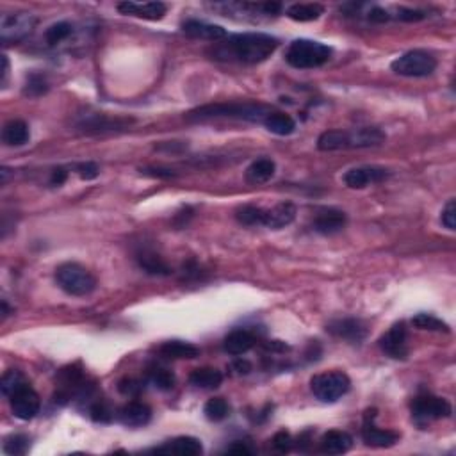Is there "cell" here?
<instances>
[{
  "mask_svg": "<svg viewBox=\"0 0 456 456\" xmlns=\"http://www.w3.org/2000/svg\"><path fill=\"white\" fill-rule=\"evenodd\" d=\"M278 48V40L264 33H243L226 36L207 50L216 61L241 62V65H259L266 61Z\"/></svg>",
  "mask_w": 456,
  "mask_h": 456,
  "instance_id": "6da1fadb",
  "label": "cell"
},
{
  "mask_svg": "<svg viewBox=\"0 0 456 456\" xmlns=\"http://www.w3.org/2000/svg\"><path fill=\"white\" fill-rule=\"evenodd\" d=\"M271 107L260 102H221L196 107L186 114L187 121H208L218 118L228 120H245L252 123H262L264 118L271 113Z\"/></svg>",
  "mask_w": 456,
  "mask_h": 456,
  "instance_id": "7a4b0ae2",
  "label": "cell"
},
{
  "mask_svg": "<svg viewBox=\"0 0 456 456\" xmlns=\"http://www.w3.org/2000/svg\"><path fill=\"white\" fill-rule=\"evenodd\" d=\"M387 135L378 127H362L353 130H326L318 138V148L321 152H337V150L371 148L384 145Z\"/></svg>",
  "mask_w": 456,
  "mask_h": 456,
  "instance_id": "3957f363",
  "label": "cell"
},
{
  "mask_svg": "<svg viewBox=\"0 0 456 456\" xmlns=\"http://www.w3.org/2000/svg\"><path fill=\"white\" fill-rule=\"evenodd\" d=\"M332 54V48L321 41L294 40L285 50V61L296 69H314L326 65Z\"/></svg>",
  "mask_w": 456,
  "mask_h": 456,
  "instance_id": "277c9868",
  "label": "cell"
},
{
  "mask_svg": "<svg viewBox=\"0 0 456 456\" xmlns=\"http://www.w3.org/2000/svg\"><path fill=\"white\" fill-rule=\"evenodd\" d=\"M55 282L69 296H88L96 289L91 271L77 262H66L55 269Z\"/></svg>",
  "mask_w": 456,
  "mask_h": 456,
  "instance_id": "5b68a950",
  "label": "cell"
},
{
  "mask_svg": "<svg viewBox=\"0 0 456 456\" xmlns=\"http://www.w3.org/2000/svg\"><path fill=\"white\" fill-rule=\"evenodd\" d=\"M351 379L343 371H330L316 374L311 379V391L319 401L335 403L350 392Z\"/></svg>",
  "mask_w": 456,
  "mask_h": 456,
  "instance_id": "8992f818",
  "label": "cell"
},
{
  "mask_svg": "<svg viewBox=\"0 0 456 456\" xmlns=\"http://www.w3.org/2000/svg\"><path fill=\"white\" fill-rule=\"evenodd\" d=\"M437 57L426 50H410L391 62L392 72L401 77H428L437 69Z\"/></svg>",
  "mask_w": 456,
  "mask_h": 456,
  "instance_id": "52a82bcc",
  "label": "cell"
},
{
  "mask_svg": "<svg viewBox=\"0 0 456 456\" xmlns=\"http://www.w3.org/2000/svg\"><path fill=\"white\" fill-rule=\"evenodd\" d=\"M38 18L30 13H4L0 18V40L4 45L20 43L36 27Z\"/></svg>",
  "mask_w": 456,
  "mask_h": 456,
  "instance_id": "ba28073f",
  "label": "cell"
},
{
  "mask_svg": "<svg viewBox=\"0 0 456 456\" xmlns=\"http://www.w3.org/2000/svg\"><path fill=\"white\" fill-rule=\"evenodd\" d=\"M452 408L449 405L447 399L438 398V396L423 394L417 396L412 401V417L417 424L424 426V424L431 423V421L444 419V417L451 416Z\"/></svg>",
  "mask_w": 456,
  "mask_h": 456,
  "instance_id": "9c48e42d",
  "label": "cell"
},
{
  "mask_svg": "<svg viewBox=\"0 0 456 456\" xmlns=\"http://www.w3.org/2000/svg\"><path fill=\"white\" fill-rule=\"evenodd\" d=\"M219 15H243L259 18V16H277L280 15L284 6L280 2H218L211 6Z\"/></svg>",
  "mask_w": 456,
  "mask_h": 456,
  "instance_id": "30bf717a",
  "label": "cell"
},
{
  "mask_svg": "<svg viewBox=\"0 0 456 456\" xmlns=\"http://www.w3.org/2000/svg\"><path fill=\"white\" fill-rule=\"evenodd\" d=\"M130 118L109 116L106 113H86L77 120V130L82 134H106V132L125 130L130 127Z\"/></svg>",
  "mask_w": 456,
  "mask_h": 456,
  "instance_id": "8fae6325",
  "label": "cell"
},
{
  "mask_svg": "<svg viewBox=\"0 0 456 456\" xmlns=\"http://www.w3.org/2000/svg\"><path fill=\"white\" fill-rule=\"evenodd\" d=\"M376 408L367 410L364 413V423H362V438L371 447H391L396 442H399V433L392 430H384L376 426Z\"/></svg>",
  "mask_w": 456,
  "mask_h": 456,
  "instance_id": "7c38bea8",
  "label": "cell"
},
{
  "mask_svg": "<svg viewBox=\"0 0 456 456\" xmlns=\"http://www.w3.org/2000/svg\"><path fill=\"white\" fill-rule=\"evenodd\" d=\"M9 403H11L13 413L20 421L34 419L41 408L40 396L29 384L22 385L18 391H15V394L9 398Z\"/></svg>",
  "mask_w": 456,
  "mask_h": 456,
  "instance_id": "4fadbf2b",
  "label": "cell"
},
{
  "mask_svg": "<svg viewBox=\"0 0 456 456\" xmlns=\"http://www.w3.org/2000/svg\"><path fill=\"white\" fill-rule=\"evenodd\" d=\"M379 347L394 360H405L408 357V328L405 323H396L387 333L379 339Z\"/></svg>",
  "mask_w": 456,
  "mask_h": 456,
  "instance_id": "5bb4252c",
  "label": "cell"
},
{
  "mask_svg": "<svg viewBox=\"0 0 456 456\" xmlns=\"http://www.w3.org/2000/svg\"><path fill=\"white\" fill-rule=\"evenodd\" d=\"M326 332L332 333L337 339L347 340L351 344H360L367 337V326L360 319L343 318L330 321L326 325Z\"/></svg>",
  "mask_w": 456,
  "mask_h": 456,
  "instance_id": "9a60e30c",
  "label": "cell"
},
{
  "mask_svg": "<svg viewBox=\"0 0 456 456\" xmlns=\"http://www.w3.org/2000/svg\"><path fill=\"white\" fill-rule=\"evenodd\" d=\"M391 172L379 166H360V168H351L344 173L343 180L347 187L351 189H364V187L371 186V184L384 182L389 179Z\"/></svg>",
  "mask_w": 456,
  "mask_h": 456,
  "instance_id": "2e32d148",
  "label": "cell"
},
{
  "mask_svg": "<svg viewBox=\"0 0 456 456\" xmlns=\"http://www.w3.org/2000/svg\"><path fill=\"white\" fill-rule=\"evenodd\" d=\"M347 216L344 214L343 211L333 207H323L319 208L318 214H316L314 221H312V228H314L318 234L323 235H333L339 234L346 228Z\"/></svg>",
  "mask_w": 456,
  "mask_h": 456,
  "instance_id": "e0dca14e",
  "label": "cell"
},
{
  "mask_svg": "<svg viewBox=\"0 0 456 456\" xmlns=\"http://www.w3.org/2000/svg\"><path fill=\"white\" fill-rule=\"evenodd\" d=\"M118 11L121 15L155 22V20L165 18V15L168 13V6L162 4V2H128L127 0V2L118 4Z\"/></svg>",
  "mask_w": 456,
  "mask_h": 456,
  "instance_id": "ac0fdd59",
  "label": "cell"
},
{
  "mask_svg": "<svg viewBox=\"0 0 456 456\" xmlns=\"http://www.w3.org/2000/svg\"><path fill=\"white\" fill-rule=\"evenodd\" d=\"M116 419L127 428H141L150 423L152 410H150L148 405H145L141 401H130L118 410Z\"/></svg>",
  "mask_w": 456,
  "mask_h": 456,
  "instance_id": "d6986e66",
  "label": "cell"
},
{
  "mask_svg": "<svg viewBox=\"0 0 456 456\" xmlns=\"http://www.w3.org/2000/svg\"><path fill=\"white\" fill-rule=\"evenodd\" d=\"M182 33L186 34V36L194 38V40H207L214 41V43H218V41L225 40V38L228 36L221 26L200 22V20H186V22L182 23Z\"/></svg>",
  "mask_w": 456,
  "mask_h": 456,
  "instance_id": "ffe728a7",
  "label": "cell"
},
{
  "mask_svg": "<svg viewBox=\"0 0 456 456\" xmlns=\"http://www.w3.org/2000/svg\"><path fill=\"white\" fill-rule=\"evenodd\" d=\"M296 218V205L291 201H282V204L274 205L273 208H266L264 212V223L262 226L273 228V230H280L285 226L291 225Z\"/></svg>",
  "mask_w": 456,
  "mask_h": 456,
  "instance_id": "44dd1931",
  "label": "cell"
},
{
  "mask_svg": "<svg viewBox=\"0 0 456 456\" xmlns=\"http://www.w3.org/2000/svg\"><path fill=\"white\" fill-rule=\"evenodd\" d=\"M135 260H138L139 267L148 274H154V277H168V274H172V267H169L168 264H166V260L162 259L159 253H155L154 250H138V252H135Z\"/></svg>",
  "mask_w": 456,
  "mask_h": 456,
  "instance_id": "7402d4cb",
  "label": "cell"
},
{
  "mask_svg": "<svg viewBox=\"0 0 456 456\" xmlns=\"http://www.w3.org/2000/svg\"><path fill=\"white\" fill-rule=\"evenodd\" d=\"M155 452H166V455L179 456H198L204 452V445L194 437H177L173 440L166 442L161 447H155Z\"/></svg>",
  "mask_w": 456,
  "mask_h": 456,
  "instance_id": "603a6c76",
  "label": "cell"
},
{
  "mask_svg": "<svg viewBox=\"0 0 456 456\" xmlns=\"http://www.w3.org/2000/svg\"><path fill=\"white\" fill-rule=\"evenodd\" d=\"M319 445L326 455H344L353 447V437L347 431L330 430L323 435Z\"/></svg>",
  "mask_w": 456,
  "mask_h": 456,
  "instance_id": "cb8c5ba5",
  "label": "cell"
},
{
  "mask_svg": "<svg viewBox=\"0 0 456 456\" xmlns=\"http://www.w3.org/2000/svg\"><path fill=\"white\" fill-rule=\"evenodd\" d=\"M159 355L169 360H193L200 357V347L186 340H166L159 346Z\"/></svg>",
  "mask_w": 456,
  "mask_h": 456,
  "instance_id": "d4e9b609",
  "label": "cell"
},
{
  "mask_svg": "<svg viewBox=\"0 0 456 456\" xmlns=\"http://www.w3.org/2000/svg\"><path fill=\"white\" fill-rule=\"evenodd\" d=\"M253 346H255V335L248 330H234L223 340V350L234 357L248 353Z\"/></svg>",
  "mask_w": 456,
  "mask_h": 456,
  "instance_id": "484cf974",
  "label": "cell"
},
{
  "mask_svg": "<svg viewBox=\"0 0 456 456\" xmlns=\"http://www.w3.org/2000/svg\"><path fill=\"white\" fill-rule=\"evenodd\" d=\"M277 172V165L271 159H257L246 169V182L259 186V184L269 182Z\"/></svg>",
  "mask_w": 456,
  "mask_h": 456,
  "instance_id": "4316f807",
  "label": "cell"
},
{
  "mask_svg": "<svg viewBox=\"0 0 456 456\" xmlns=\"http://www.w3.org/2000/svg\"><path fill=\"white\" fill-rule=\"evenodd\" d=\"M29 125L22 120H11L2 128V141L8 146H23L29 143Z\"/></svg>",
  "mask_w": 456,
  "mask_h": 456,
  "instance_id": "83f0119b",
  "label": "cell"
},
{
  "mask_svg": "<svg viewBox=\"0 0 456 456\" xmlns=\"http://www.w3.org/2000/svg\"><path fill=\"white\" fill-rule=\"evenodd\" d=\"M264 127L277 135H291L296 130V121L289 114L280 113V111H271L262 121Z\"/></svg>",
  "mask_w": 456,
  "mask_h": 456,
  "instance_id": "f1b7e54d",
  "label": "cell"
},
{
  "mask_svg": "<svg viewBox=\"0 0 456 456\" xmlns=\"http://www.w3.org/2000/svg\"><path fill=\"white\" fill-rule=\"evenodd\" d=\"M189 382L198 389H218L223 384V374L214 367H200L191 372Z\"/></svg>",
  "mask_w": 456,
  "mask_h": 456,
  "instance_id": "f546056e",
  "label": "cell"
},
{
  "mask_svg": "<svg viewBox=\"0 0 456 456\" xmlns=\"http://www.w3.org/2000/svg\"><path fill=\"white\" fill-rule=\"evenodd\" d=\"M325 13V6L318 2L311 4H292L287 8V16L294 22H314Z\"/></svg>",
  "mask_w": 456,
  "mask_h": 456,
  "instance_id": "4dcf8cb0",
  "label": "cell"
},
{
  "mask_svg": "<svg viewBox=\"0 0 456 456\" xmlns=\"http://www.w3.org/2000/svg\"><path fill=\"white\" fill-rule=\"evenodd\" d=\"M75 33V27L69 22H57L54 26H50L45 33V41H47L50 47H57V45L65 43Z\"/></svg>",
  "mask_w": 456,
  "mask_h": 456,
  "instance_id": "1f68e13d",
  "label": "cell"
},
{
  "mask_svg": "<svg viewBox=\"0 0 456 456\" xmlns=\"http://www.w3.org/2000/svg\"><path fill=\"white\" fill-rule=\"evenodd\" d=\"M204 413L212 423H219V421H225L230 416V405L225 398H212L205 403Z\"/></svg>",
  "mask_w": 456,
  "mask_h": 456,
  "instance_id": "d6a6232c",
  "label": "cell"
},
{
  "mask_svg": "<svg viewBox=\"0 0 456 456\" xmlns=\"http://www.w3.org/2000/svg\"><path fill=\"white\" fill-rule=\"evenodd\" d=\"M148 382L159 391H172L175 387V374L166 367H152L148 371Z\"/></svg>",
  "mask_w": 456,
  "mask_h": 456,
  "instance_id": "836d02e7",
  "label": "cell"
},
{
  "mask_svg": "<svg viewBox=\"0 0 456 456\" xmlns=\"http://www.w3.org/2000/svg\"><path fill=\"white\" fill-rule=\"evenodd\" d=\"M412 325L419 330H428V332H449L447 323L438 319L437 316L426 314V312H421V314L413 316Z\"/></svg>",
  "mask_w": 456,
  "mask_h": 456,
  "instance_id": "e575fe53",
  "label": "cell"
},
{
  "mask_svg": "<svg viewBox=\"0 0 456 456\" xmlns=\"http://www.w3.org/2000/svg\"><path fill=\"white\" fill-rule=\"evenodd\" d=\"M264 212H266V208L257 207V205H245V207L238 208L235 218H238V221L241 223V225L255 226L264 223Z\"/></svg>",
  "mask_w": 456,
  "mask_h": 456,
  "instance_id": "d590c367",
  "label": "cell"
},
{
  "mask_svg": "<svg viewBox=\"0 0 456 456\" xmlns=\"http://www.w3.org/2000/svg\"><path fill=\"white\" fill-rule=\"evenodd\" d=\"M26 384L27 382L26 378H23L22 372L16 371V369H11V371H8L4 376H2L0 389H2V394H4L6 398H11V396L15 394V391H18V389Z\"/></svg>",
  "mask_w": 456,
  "mask_h": 456,
  "instance_id": "8d00e7d4",
  "label": "cell"
},
{
  "mask_svg": "<svg viewBox=\"0 0 456 456\" xmlns=\"http://www.w3.org/2000/svg\"><path fill=\"white\" fill-rule=\"evenodd\" d=\"M29 447H30V440L27 435H11V437L6 438L4 445H2L6 455H11V456L26 455V452L29 451Z\"/></svg>",
  "mask_w": 456,
  "mask_h": 456,
  "instance_id": "74e56055",
  "label": "cell"
},
{
  "mask_svg": "<svg viewBox=\"0 0 456 456\" xmlns=\"http://www.w3.org/2000/svg\"><path fill=\"white\" fill-rule=\"evenodd\" d=\"M48 91V82L43 75L40 73H33L29 79H27L26 84V95L27 96H41Z\"/></svg>",
  "mask_w": 456,
  "mask_h": 456,
  "instance_id": "f35d334b",
  "label": "cell"
},
{
  "mask_svg": "<svg viewBox=\"0 0 456 456\" xmlns=\"http://www.w3.org/2000/svg\"><path fill=\"white\" fill-rule=\"evenodd\" d=\"M143 389H145V384L135 378H123L121 382H118V391L123 396H128V398L139 396L143 392Z\"/></svg>",
  "mask_w": 456,
  "mask_h": 456,
  "instance_id": "ab89813d",
  "label": "cell"
},
{
  "mask_svg": "<svg viewBox=\"0 0 456 456\" xmlns=\"http://www.w3.org/2000/svg\"><path fill=\"white\" fill-rule=\"evenodd\" d=\"M89 416L95 423H111L113 419V412L102 401H96L89 406Z\"/></svg>",
  "mask_w": 456,
  "mask_h": 456,
  "instance_id": "60d3db41",
  "label": "cell"
},
{
  "mask_svg": "<svg viewBox=\"0 0 456 456\" xmlns=\"http://www.w3.org/2000/svg\"><path fill=\"white\" fill-rule=\"evenodd\" d=\"M426 13L421 11V9H412V8H399L398 11H396L394 18L401 20V22H421V20L426 18Z\"/></svg>",
  "mask_w": 456,
  "mask_h": 456,
  "instance_id": "b9f144b4",
  "label": "cell"
},
{
  "mask_svg": "<svg viewBox=\"0 0 456 456\" xmlns=\"http://www.w3.org/2000/svg\"><path fill=\"white\" fill-rule=\"evenodd\" d=\"M442 225L445 226V228H447V230H455L456 228V201L452 200H449L447 204H445V207H444V211H442Z\"/></svg>",
  "mask_w": 456,
  "mask_h": 456,
  "instance_id": "7bdbcfd3",
  "label": "cell"
},
{
  "mask_svg": "<svg viewBox=\"0 0 456 456\" xmlns=\"http://www.w3.org/2000/svg\"><path fill=\"white\" fill-rule=\"evenodd\" d=\"M75 172H77V175L81 177L82 180H93L99 177L100 173V168L96 166V162H81V165L75 166Z\"/></svg>",
  "mask_w": 456,
  "mask_h": 456,
  "instance_id": "ee69618b",
  "label": "cell"
},
{
  "mask_svg": "<svg viewBox=\"0 0 456 456\" xmlns=\"http://www.w3.org/2000/svg\"><path fill=\"white\" fill-rule=\"evenodd\" d=\"M271 442H273V447L278 452H289L292 449V437L287 431H278Z\"/></svg>",
  "mask_w": 456,
  "mask_h": 456,
  "instance_id": "f6af8a7d",
  "label": "cell"
},
{
  "mask_svg": "<svg viewBox=\"0 0 456 456\" xmlns=\"http://www.w3.org/2000/svg\"><path fill=\"white\" fill-rule=\"evenodd\" d=\"M367 18L374 23H385L392 18V15L384 8H371V11L367 13Z\"/></svg>",
  "mask_w": 456,
  "mask_h": 456,
  "instance_id": "bcb514c9",
  "label": "cell"
},
{
  "mask_svg": "<svg viewBox=\"0 0 456 456\" xmlns=\"http://www.w3.org/2000/svg\"><path fill=\"white\" fill-rule=\"evenodd\" d=\"M262 347L271 353H285V351L291 350V346L285 344L284 340H266V343H262Z\"/></svg>",
  "mask_w": 456,
  "mask_h": 456,
  "instance_id": "7dc6e473",
  "label": "cell"
},
{
  "mask_svg": "<svg viewBox=\"0 0 456 456\" xmlns=\"http://www.w3.org/2000/svg\"><path fill=\"white\" fill-rule=\"evenodd\" d=\"M141 173L148 177H157V179H173V177H175V172H173V169H165V168H145L141 169Z\"/></svg>",
  "mask_w": 456,
  "mask_h": 456,
  "instance_id": "c3c4849f",
  "label": "cell"
},
{
  "mask_svg": "<svg viewBox=\"0 0 456 456\" xmlns=\"http://www.w3.org/2000/svg\"><path fill=\"white\" fill-rule=\"evenodd\" d=\"M230 369L239 376L250 374V371H252V364H250L248 360H245V358H238V360L232 362Z\"/></svg>",
  "mask_w": 456,
  "mask_h": 456,
  "instance_id": "681fc988",
  "label": "cell"
},
{
  "mask_svg": "<svg viewBox=\"0 0 456 456\" xmlns=\"http://www.w3.org/2000/svg\"><path fill=\"white\" fill-rule=\"evenodd\" d=\"M226 452H232V455H253V449L250 447L246 442H234L232 445L226 447Z\"/></svg>",
  "mask_w": 456,
  "mask_h": 456,
  "instance_id": "f907efd6",
  "label": "cell"
},
{
  "mask_svg": "<svg viewBox=\"0 0 456 456\" xmlns=\"http://www.w3.org/2000/svg\"><path fill=\"white\" fill-rule=\"evenodd\" d=\"M193 218V208L191 207H184L182 211L177 212L175 218H173V223H175L177 226H186L187 221Z\"/></svg>",
  "mask_w": 456,
  "mask_h": 456,
  "instance_id": "816d5d0a",
  "label": "cell"
},
{
  "mask_svg": "<svg viewBox=\"0 0 456 456\" xmlns=\"http://www.w3.org/2000/svg\"><path fill=\"white\" fill-rule=\"evenodd\" d=\"M66 179H68V172H66L65 168H55L54 172H52L50 182L54 184V186H61V184L66 182Z\"/></svg>",
  "mask_w": 456,
  "mask_h": 456,
  "instance_id": "f5cc1de1",
  "label": "cell"
},
{
  "mask_svg": "<svg viewBox=\"0 0 456 456\" xmlns=\"http://www.w3.org/2000/svg\"><path fill=\"white\" fill-rule=\"evenodd\" d=\"M9 75V61L8 55H2V86H6Z\"/></svg>",
  "mask_w": 456,
  "mask_h": 456,
  "instance_id": "db71d44e",
  "label": "cell"
},
{
  "mask_svg": "<svg viewBox=\"0 0 456 456\" xmlns=\"http://www.w3.org/2000/svg\"><path fill=\"white\" fill-rule=\"evenodd\" d=\"M9 316V307H8V301H2V319H6Z\"/></svg>",
  "mask_w": 456,
  "mask_h": 456,
  "instance_id": "11a10c76",
  "label": "cell"
}]
</instances>
